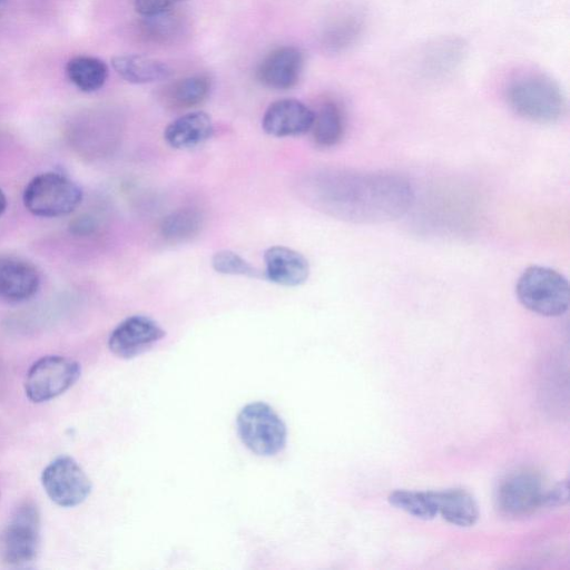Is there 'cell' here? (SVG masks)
<instances>
[{
	"label": "cell",
	"instance_id": "cell-1",
	"mask_svg": "<svg viewBox=\"0 0 570 570\" xmlns=\"http://www.w3.org/2000/svg\"><path fill=\"white\" fill-rule=\"evenodd\" d=\"M302 191L318 210L363 223L396 218L412 202L409 183L385 173L325 169L309 176Z\"/></svg>",
	"mask_w": 570,
	"mask_h": 570
},
{
	"label": "cell",
	"instance_id": "cell-2",
	"mask_svg": "<svg viewBox=\"0 0 570 570\" xmlns=\"http://www.w3.org/2000/svg\"><path fill=\"white\" fill-rule=\"evenodd\" d=\"M512 110L530 121L552 124L566 112V99L559 85L542 73H525L514 78L507 88Z\"/></svg>",
	"mask_w": 570,
	"mask_h": 570
},
{
	"label": "cell",
	"instance_id": "cell-3",
	"mask_svg": "<svg viewBox=\"0 0 570 570\" xmlns=\"http://www.w3.org/2000/svg\"><path fill=\"white\" fill-rule=\"evenodd\" d=\"M515 293L525 308L542 316H560L570 304L567 278L549 267H528L518 279Z\"/></svg>",
	"mask_w": 570,
	"mask_h": 570
},
{
	"label": "cell",
	"instance_id": "cell-4",
	"mask_svg": "<svg viewBox=\"0 0 570 570\" xmlns=\"http://www.w3.org/2000/svg\"><path fill=\"white\" fill-rule=\"evenodd\" d=\"M23 205L38 217L55 218L72 213L81 203L80 187L57 173H42L33 177L24 188Z\"/></svg>",
	"mask_w": 570,
	"mask_h": 570
},
{
	"label": "cell",
	"instance_id": "cell-5",
	"mask_svg": "<svg viewBox=\"0 0 570 570\" xmlns=\"http://www.w3.org/2000/svg\"><path fill=\"white\" fill-rule=\"evenodd\" d=\"M242 442L255 454L271 456L281 452L287 441V430L281 416L266 403L245 405L237 416Z\"/></svg>",
	"mask_w": 570,
	"mask_h": 570
},
{
	"label": "cell",
	"instance_id": "cell-6",
	"mask_svg": "<svg viewBox=\"0 0 570 570\" xmlns=\"http://www.w3.org/2000/svg\"><path fill=\"white\" fill-rule=\"evenodd\" d=\"M78 362L60 355H47L36 361L24 380V392L35 403L50 401L69 390L80 377Z\"/></svg>",
	"mask_w": 570,
	"mask_h": 570
},
{
	"label": "cell",
	"instance_id": "cell-7",
	"mask_svg": "<svg viewBox=\"0 0 570 570\" xmlns=\"http://www.w3.org/2000/svg\"><path fill=\"white\" fill-rule=\"evenodd\" d=\"M41 483L48 497L62 508L82 503L91 491L85 471L67 455L56 458L43 469Z\"/></svg>",
	"mask_w": 570,
	"mask_h": 570
},
{
	"label": "cell",
	"instance_id": "cell-8",
	"mask_svg": "<svg viewBox=\"0 0 570 570\" xmlns=\"http://www.w3.org/2000/svg\"><path fill=\"white\" fill-rule=\"evenodd\" d=\"M40 515L32 503H23L11 517L1 538L3 559L14 566L32 561L39 549Z\"/></svg>",
	"mask_w": 570,
	"mask_h": 570
},
{
	"label": "cell",
	"instance_id": "cell-9",
	"mask_svg": "<svg viewBox=\"0 0 570 570\" xmlns=\"http://www.w3.org/2000/svg\"><path fill=\"white\" fill-rule=\"evenodd\" d=\"M166 332L153 318L132 315L120 322L108 340L109 350L118 357L132 358L164 338Z\"/></svg>",
	"mask_w": 570,
	"mask_h": 570
},
{
	"label": "cell",
	"instance_id": "cell-10",
	"mask_svg": "<svg viewBox=\"0 0 570 570\" xmlns=\"http://www.w3.org/2000/svg\"><path fill=\"white\" fill-rule=\"evenodd\" d=\"M544 495L541 479L530 471L507 476L497 491L500 510L511 517L527 515L542 507Z\"/></svg>",
	"mask_w": 570,
	"mask_h": 570
},
{
	"label": "cell",
	"instance_id": "cell-11",
	"mask_svg": "<svg viewBox=\"0 0 570 570\" xmlns=\"http://www.w3.org/2000/svg\"><path fill=\"white\" fill-rule=\"evenodd\" d=\"M304 67V56L294 46H282L268 52L256 71L258 81L275 90L293 88L299 80Z\"/></svg>",
	"mask_w": 570,
	"mask_h": 570
},
{
	"label": "cell",
	"instance_id": "cell-12",
	"mask_svg": "<svg viewBox=\"0 0 570 570\" xmlns=\"http://www.w3.org/2000/svg\"><path fill=\"white\" fill-rule=\"evenodd\" d=\"M314 111L302 101L284 98L272 102L264 112L262 127L273 137L298 136L311 130Z\"/></svg>",
	"mask_w": 570,
	"mask_h": 570
},
{
	"label": "cell",
	"instance_id": "cell-13",
	"mask_svg": "<svg viewBox=\"0 0 570 570\" xmlns=\"http://www.w3.org/2000/svg\"><path fill=\"white\" fill-rule=\"evenodd\" d=\"M40 278L29 262L6 257L0 259V298L19 303L31 298L38 291Z\"/></svg>",
	"mask_w": 570,
	"mask_h": 570
},
{
	"label": "cell",
	"instance_id": "cell-14",
	"mask_svg": "<svg viewBox=\"0 0 570 570\" xmlns=\"http://www.w3.org/2000/svg\"><path fill=\"white\" fill-rule=\"evenodd\" d=\"M265 276L271 282L295 287L304 284L309 275L307 259L298 252L285 246H272L264 253Z\"/></svg>",
	"mask_w": 570,
	"mask_h": 570
},
{
	"label": "cell",
	"instance_id": "cell-15",
	"mask_svg": "<svg viewBox=\"0 0 570 570\" xmlns=\"http://www.w3.org/2000/svg\"><path fill=\"white\" fill-rule=\"evenodd\" d=\"M214 134L210 116L204 111L187 112L165 128V141L175 149H191L207 141Z\"/></svg>",
	"mask_w": 570,
	"mask_h": 570
},
{
	"label": "cell",
	"instance_id": "cell-16",
	"mask_svg": "<svg viewBox=\"0 0 570 570\" xmlns=\"http://www.w3.org/2000/svg\"><path fill=\"white\" fill-rule=\"evenodd\" d=\"M111 66L125 81L134 85L151 83L170 77L171 69L164 61L142 55H119Z\"/></svg>",
	"mask_w": 570,
	"mask_h": 570
},
{
	"label": "cell",
	"instance_id": "cell-17",
	"mask_svg": "<svg viewBox=\"0 0 570 570\" xmlns=\"http://www.w3.org/2000/svg\"><path fill=\"white\" fill-rule=\"evenodd\" d=\"M438 509L444 520L458 527H471L479 517L473 497L463 489L432 491Z\"/></svg>",
	"mask_w": 570,
	"mask_h": 570
},
{
	"label": "cell",
	"instance_id": "cell-18",
	"mask_svg": "<svg viewBox=\"0 0 570 570\" xmlns=\"http://www.w3.org/2000/svg\"><path fill=\"white\" fill-rule=\"evenodd\" d=\"M204 225L202 212L194 207L173 210L160 224L161 237L170 244H180L197 236Z\"/></svg>",
	"mask_w": 570,
	"mask_h": 570
},
{
	"label": "cell",
	"instance_id": "cell-19",
	"mask_svg": "<svg viewBox=\"0 0 570 570\" xmlns=\"http://www.w3.org/2000/svg\"><path fill=\"white\" fill-rule=\"evenodd\" d=\"M66 73L71 83L83 92H94L104 87L108 78V67L99 58L77 56L66 66Z\"/></svg>",
	"mask_w": 570,
	"mask_h": 570
},
{
	"label": "cell",
	"instance_id": "cell-20",
	"mask_svg": "<svg viewBox=\"0 0 570 570\" xmlns=\"http://www.w3.org/2000/svg\"><path fill=\"white\" fill-rule=\"evenodd\" d=\"M313 139L320 147H333L344 135V116L340 106L332 100L324 101L314 111Z\"/></svg>",
	"mask_w": 570,
	"mask_h": 570
},
{
	"label": "cell",
	"instance_id": "cell-21",
	"mask_svg": "<svg viewBox=\"0 0 570 570\" xmlns=\"http://www.w3.org/2000/svg\"><path fill=\"white\" fill-rule=\"evenodd\" d=\"M210 91V80L200 75L189 76L169 85L165 90V102L177 109H187L203 104Z\"/></svg>",
	"mask_w": 570,
	"mask_h": 570
},
{
	"label": "cell",
	"instance_id": "cell-22",
	"mask_svg": "<svg viewBox=\"0 0 570 570\" xmlns=\"http://www.w3.org/2000/svg\"><path fill=\"white\" fill-rule=\"evenodd\" d=\"M142 18L139 26L140 33L149 42L171 43L186 31L185 18L173 10Z\"/></svg>",
	"mask_w": 570,
	"mask_h": 570
},
{
	"label": "cell",
	"instance_id": "cell-23",
	"mask_svg": "<svg viewBox=\"0 0 570 570\" xmlns=\"http://www.w3.org/2000/svg\"><path fill=\"white\" fill-rule=\"evenodd\" d=\"M387 500L393 507L419 519L431 520L438 515L432 491L395 490Z\"/></svg>",
	"mask_w": 570,
	"mask_h": 570
},
{
	"label": "cell",
	"instance_id": "cell-24",
	"mask_svg": "<svg viewBox=\"0 0 570 570\" xmlns=\"http://www.w3.org/2000/svg\"><path fill=\"white\" fill-rule=\"evenodd\" d=\"M361 31L356 17H343L332 23L323 35V46L331 52H340L354 43Z\"/></svg>",
	"mask_w": 570,
	"mask_h": 570
},
{
	"label": "cell",
	"instance_id": "cell-25",
	"mask_svg": "<svg viewBox=\"0 0 570 570\" xmlns=\"http://www.w3.org/2000/svg\"><path fill=\"white\" fill-rule=\"evenodd\" d=\"M213 268L225 275L262 277V273L247 261L232 250H219L212 258Z\"/></svg>",
	"mask_w": 570,
	"mask_h": 570
},
{
	"label": "cell",
	"instance_id": "cell-26",
	"mask_svg": "<svg viewBox=\"0 0 570 570\" xmlns=\"http://www.w3.org/2000/svg\"><path fill=\"white\" fill-rule=\"evenodd\" d=\"M185 0H135V10L141 17L155 16L169 10Z\"/></svg>",
	"mask_w": 570,
	"mask_h": 570
},
{
	"label": "cell",
	"instance_id": "cell-27",
	"mask_svg": "<svg viewBox=\"0 0 570 570\" xmlns=\"http://www.w3.org/2000/svg\"><path fill=\"white\" fill-rule=\"evenodd\" d=\"M569 488L568 481L560 482L550 491L544 492L542 507H558L568 502Z\"/></svg>",
	"mask_w": 570,
	"mask_h": 570
},
{
	"label": "cell",
	"instance_id": "cell-28",
	"mask_svg": "<svg viewBox=\"0 0 570 570\" xmlns=\"http://www.w3.org/2000/svg\"><path fill=\"white\" fill-rule=\"evenodd\" d=\"M7 208V198L3 191L0 189V216L4 213Z\"/></svg>",
	"mask_w": 570,
	"mask_h": 570
},
{
	"label": "cell",
	"instance_id": "cell-29",
	"mask_svg": "<svg viewBox=\"0 0 570 570\" xmlns=\"http://www.w3.org/2000/svg\"><path fill=\"white\" fill-rule=\"evenodd\" d=\"M8 0H0V16L7 6Z\"/></svg>",
	"mask_w": 570,
	"mask_h": 570
}]
</instances>
